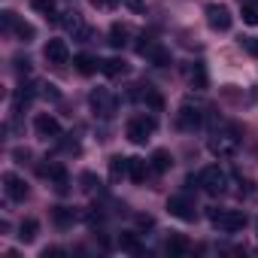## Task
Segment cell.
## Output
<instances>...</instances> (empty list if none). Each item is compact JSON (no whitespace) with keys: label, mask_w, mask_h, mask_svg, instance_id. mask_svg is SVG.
<instances>
[{"label":"cell","mask_w":258,"mask_h":258,"mask_svg":"<svg viewBox=\"0 0 258 258\" xmlns=\"http://www.w3.org/2000/svg\"><path fill=\"white\" fill-rule=\"evenodd\" d=\"M255 234H258V222H255Z\"/></svg>","instance_id":"cell-40"},{"label":"cell","mask_w":258,"mask_h":258,"mask_svg":"<svg viewBox=\"0 0 258 258\" xmlns=\"http://www.w3.org/2000/svg\"><path fill=\"white\" fill-rule=\"evenodd\" d=\"M137 52H140L146 61H152L155 67H170V52H167L161 43L149 40V37H143V43H137Z\"/></svg>","instance_id":"cell-6"},{"label":"cell","mask_w":258,"mask_h":258,"mask_svg":"<svg viewBox=\"0 0 258 258\" xmlns=\"http://www.w3.org/2000/svg\"><path fill=\"white\" fill-rule=\"evenodd\" d=\"M198 179H201V188H204L207 195H213V198H219V195H225V191H228V173H225L219 164L204 167Z\"/></svg>","instance_id":"cell-4"},{"label":"cell","mask_w":258,"mask_h":258,"mask_svg":"<svg viewBox=\"0 0 258 258\" xmlns=\"http://www.w3.org/2000/svg\"><path fill=\"white\" fill-rule=\"evenodd\" d=\"M16 70H19V73H28V70H31V61H28V58H25V61L19 58V61H16Z\"/></svg>","instance_id":"cell-38"},{"label":"cell","mask_w":258,"mask_h":258,"mask_svg":"<svg viewBox=\"0 0 258 258\" xmlns=\"http://www.w3.org/2000/svg\"><path fill=\"white\" fill-rule=\"evenodd\" d=\"M207 216H210V222H213L219 231H225V234H237V231H243V228H246V213H243V210H222V207H210V210H207Z\"/></svg>","instance_id":"cell-2"},{"label":"cell","mask_w":258,"mask_h":258,"mask_svg":"<svg viewBox=\"0 0 258 258\" xmlns=\"http://www.w3.org/2000/svg\"><path fill=\"white\" fill-rule=\"evenodd\" d=\"M61 25H64V28H67L70 34H73V40H79V43H85V40L91 37V31H88V25H85V22H82V19L76 16V13H67V16L61 19Z\"/></svg>","instance_id":"cell-15"},{"label":"cell","mask_w":258,"mask_h":258,"mask_svg":"<svg viewBox=\"0 0 258 258\" xmlns=\"http://www.w3.org/2000/svg\"><path fill=\"white\" fill-rule=\"evenodd\" d=\"M118 249L121 252H131V255H143V246H140L137 234H121L118 237Z\"/></svg>","instance_id":"cell-25"},{"label":"cell","mask_w":258,"mask_h":258,"mask_svg":"<svg viewBox=\"0 0 258 258\" xmlns=\"http://www.w3.org/2000/svg\"><path fill=\"white\" fill-rule=\"evenodd\" d=\"M137 225L140 228H152V216H137Z\"/></svg>","instance_id":"cell-39"},{"label":"cell","mask_w":258,"mask_h":258,"mask_svg":"<svg viewBox=\"0 0 258 258\" xmlns=\"http://www.w3.org/2000/svg\"><path fill=\"white\" fill-rule=\"evenodd\" d=\"M37 234H40V222H37V219H25V222L19 225V240H22V243H34Z\"/></svg>","instance_id":"cell-22"},{"label":"cell","mask_w":258,"mask_h":258,"mask_svg":"<svg viewBox=\"0 0 258 258\" xmlns=\"http://www.w3.org/2000/svg\"><path fill=\"white\" fill-rule=\"evenodd\" d=\"M118 4V0H91V7H97V10H112Z\"/></svg>","instance_id":"cell-37"},{"label":"cell","mask_w":258,"mask_h":258,"mask_svg":"<svg viewBox=\"0 0 258 258\" xmlns=\"http://www.w3.org/2000/svg\"><path fill=\"white\" fill-rule=\"evenodd\" d=\"M204 13H207V25H210L213 31H228L231 22H234V19H231V10H228L225 4H210Z\"/></svg>","instance_id":"cell-10"},{"label":"cell","mask_w":258,"mask_h":258,"mask_svg":"<svg viewBox=\"0 0 258 258\" xmlns=\"http://www.w3.org/2000/svg\"><path fill=\"white\" fill-rule=\"evenodd\" d=\"M167 213H170L173 219H179V222H195V219H198V207H195L185 195L167 198Z\"/></svg>","instance_id":"cell-7"},{"label":"cell","mask_w":258,"mask_h":258,"mask_svg":"<svg viewBox=\"0 0 258 258\" xmlns=\"http://www.w3.org/2000/svg\"><path fill=\"white\" fill-rule=\"evenodd\" d=\"M188 249H191V246H188V240H185L182 234H173V237L167 240V252H170L173 258H182V255H188Z\"/></svg>","instance_id":"cell-24"},{"label":"cell","mask_w":258,"mask_h":258,"mask_svg":"<svg viewBox=\"0 0 258 258\" xmlns=\"http://www.w3.org/2000/svg\"><path fill=\"white\" fill-rule=\"evenodd\" d=\"M155 131H158V118L155 115H134L131 121H127V127H124V137L131 143H137V146H143Z\"/></svg>","instance_id":"cell-3"},{"label":"cell","mask_w":258,"mask_h":258,"mask_svg":"<svg viewBox=\"0 0 258 258\" xmlns=\"http://www.w3.org/2000/svg\"><path fill=\"white\" fill-rule=\"evenodd\" d=\"M31 7H34L40 16H46L49 22H61V16H58V4H55V0H31Z\"/></svg>","instance_id":"cell-20"},{"label":"cell","mask_w":258,"mask_h":258,"mask_svg":"<svg viewBox=\"0 0 258 258\" xmlns=\"http://www.w3.org/2000/svg\"><path fill=\"white\" fill-rule=\"evenodd\" d=\"M13 37H16L19 43H31V40L37 37V31H34V25H31V22L19 19V22H16V28H13Z\"/></svg>","instance_id":"cell-23"},{"label":"cell","mask_w":258,"mask_h":258,"mask_svg":"<svg viewBox=\"0 0 258 258\" xmlns=\"http://www.w3.org/2000/svg\"><path fill=\"white\" fill-rule=\"evenodd\" d=\"M79 182H82V191H88V195H91V191H97V185H100L94 173H82V176H79Z\"/></svg>","instance_id":"cell-31"},{"label":"cell","mask_w":258,"mask_h":258,"mask_svg":"<svg viewBox=\"0 0 258 258\" xmlns=\"http://www.w3.org/2000/svg\"><path fill=\"white\" fill-rule=\"evenodd\" d=\"M100 70H103L109 79H115V76H124V73H127V64H124L121 58H106V61H100Z\"/></svg>","instance_id":"cell-21"},{"label":"cell","mask_w":258,"mask_h":258,"mask_svg":"<svg viewBox=\"0 0 258 258\" xmlns=\"http://www.w3.org/2000/svg\"><path fill=\"white\" fill-rule=\"evenodd\" d=\"M34 131H37L40 140H58V137H64L61 121H58L55 115H49V112H40V115L34 118Z\"/></svg>","instance_id":"cell-8"},{"label":"cell","mask_w":258,"mask_h":258,"mask_svg":"<svg viewBox=\"0 0 258 258\" xmlns=\"http://www.w3.org/2000/svg\"><path fill=\"white\" fill-rule=\"evenodd\" d=\"M149 164H152V170H155V173H167V170L173 167V155H170L167 149H155V152H152V158H149Z\"/></svg>","instance_id":"cell-19"},{"label":"cell","mask_w":258,"mask_h":258,"mask_svg":"<svg viewBox=\"0 0 258 258\" xmlns=\"http://www.w3.org/2000/svg\"><path fill=\"white\" fill-rule=\"evenodd\" d=\"M16 22H19V16H16L13 10H4V13H0V28H4L7 34H13V28H16Z\"/></svg>","instance_id":"cell-30"},{"label":"cell","mask_w":258,"mask_h":258,"mask_svg":"<svg viewBox=\"0 0 258 258\" xmlns=\"http://www.w3.org/2000/svg\"><path fill=\"white\" fill-rule=\"evenodd\" d=\"M240 43H243V49H246L249 55H255V58H258V37H243Z\"/></svg>","instance_id":"cell-33"},{"label":"cell","mask_w":258,"mask_h":258,"mask_svg":"<svg viewBox=\"0 0 258 258\" xmlns=\"http://www.w3.org/2000/svg\"><path fill=\"white\" fill-rule=\"evenodd\" d=\"M76 70L82 73V76H91V73H97V67H100V61L97 58H91V55H76Z\"/></svg>","instance_id":"cell-26"},{"label":"cell","mask_w":258,"mask_h":258,"mask_svg":"<svg viewBox=\"0 0 258 258\" xmlns=\"http://www.w3.org/2000/svg\"><path fill=\"white\" fill-rule=\"evenodd\" d=\"M240 131L234 124H225L222 131H216L213 137H210V152L216 155V158H234L237 152H240Z\"/></svg>","instance_id":"cell-1"},{"label":"cell","mask_w":258,"mask_h":258,"mask_svg":"<svg viewBox=\"0 0 258 258\" xmlns=\"http://www.w3.org/2000/svg\"><path fill=\"white\" fill-rule=\"evenodd\" d=\"M240 16H243V22H246L249 28H255V25H258V10H255V7H243V10H240Z\"/></svg>","instance_id":"cell-32"},{"label":"cell","mask_w":258,"mask_h":258,"mask_svg":"<svg viewBox=\"0 0 258 258\" xmlns=\"http://www.w3.org/2000/svg\"><path fill=\"white\" fill-rule=\"evenodd\" d=\"M34 94H37V91H34L31 85H22V88L16 91V97H13V109H16V112H22V109L34 100Z\"/></svg>","instance_id":"cell-27"},{"label":"cell","mask_w":258,"mask_h":258,"mask_svg":"<svg viewBox=\"0 0 258 258\" xmlns=\"http://www.w3.org/2000/svg\"><path fill=\"white\" fill-rule=\"evenodd\" d=\"M131 100H140V103H146V106H149V109H155V112H161V109H164V100H161V94H158L152 85H134Z\"/></svg>","instance_id":"cell-12"},{"label":"cell","mask_w":258,"mask_h":258,"mask_svg":"<svg viewBox=\"0 0 258 258\" xmlns=\"http://www.w3.org/2000/svg\"><path fill=\"white\" fill-rule=\"evenodd\" d=\"M121 4L131 10V13H143V0H121Z\"/></svg>","instance_id":"cell-36"},{"label":"cell","mask_w":258,"mask_h":258,"mask_svg":"<svg viewBox=\"0 0 258 258\" xmlns=\"http://www.w3.org/2000/svg\"><path fill=\"white\" fill-rule=\"evenodd\" d=\"M40 88H43V91H40V94H43V97H49V100H58V97H61V94H58V88H55V85H40Z\"/></svg>","instance_id":"cell-34"},{"label":"cell","mask_w":258,"mask_h":258,"mask_svg":"<svg viewBox=\"0 0 258 258\" xmlns=\"http://www.w3.org/2000/svg\"><path fill=\"white\" fill-rule=\"evenodd\" d=\"M188 82H191V88L204 91V88H207V67H204V64H195L191 73H188Z\"/></svg>","instance_id":"cell-29"},{"label":"cell","mask_w":258,"mask_h":258,"mask_svg":"<svg viewBox=\"0 0 258 258\" xmlns=\"http://www.w3.org/2000/svg\"><path fill=\"white\" fill-rule=\"evenodd\" d=\"M88 106H91V112L100 115V118H112V115H115V97H112L106 88H94V91L88 94Z\"/></svg>","instance_id":"cell-5"},{"label":"cell","mask_w":258,"mask_h":258,"mask_svg":"<svg viewBox=\"0 0 258 258\" xmlns=\"http://www.w3.org/2000/svg\"><path fill=\"white\" fill-rule=\"evenodd\" d=\"M4 191L13 204H25L28 201V185L19 173H4Z\"/></svg>","instance_id":"cell-11"},{"label":"cell","mask_w":258,"mask_h":258,"mask_svg":"<svg viewBox=\"0 0 258 258\" xmlns=\"http://www.w3.org/2000/svg\"><path fill=\"white\" fill-rule=\"evenodd\" d=\"M76 219H79V213H76L73 207H52V222H55L58 228H70Z\"/></svg>","instance_id":"cell-16"},{"label":"cell","mask_w":258,"mask_h":258,"mask_svg":"<svg viewBox=\"0 0 258 258\" xmlns=\"http://www.w3.org/2000/svg\"><path fill=\"white\" fill-rule=\"evenodd\" d=\"M149 167H152V164H146L143 158H131V170H127V176H131L134 182H146Z\"/></svg>","instance_id":"cell-28"},{"label":"cell","mask_w":258,"mask_h":258,"mask_svg":"<svg viewBox=\"0 0 258 258\" xmlns=\"http://www.w3.org/2000/svg\"><path fill=\"white\" fill-rule=\"evenodd\" d=\"M43 55H46V61L55 64V67H64V64L70 61V49H67L64 40H49L46 49H43Z\"/></svg>","instance_id":"cell-13"},{"label":"cell","mask_w":258,"mask_h":258,"mask_svg":"<svg viewBox=\"0 0 258 258\" xmlns=\"http://www.w3.org/2000/svg\"><path fill=\"white\" fill-rule=\"evenodd\" d=\"M127 170H131V158H121V155H112V158H109V179H112V182L124 179Z\"/></svg>","instance_id":"cell-17"},{"label":"cell","mask_w":258,"mask_h":258,"mask_svg":"<svg viewBox=\"0 0 258 258\" xmlns=\"http://www.w3.org/2000/svg\"><path fill=\"white\" fill-rule=\"evenodd\" d=\"M176 121H179L182 131H195V127H201V124H204V109H201L198 103L185 100V103L179 106V112H176Z\"/></svg>","instance_id":"cell-9"},{"label":"cell","mask_w":258,"mask_h":258,"mask_svg":"<svg viewBox=\"0 0 258 258\" xmlns=\"http://www.w3.org/2000/svg\"><path fill=\"white\" fill-rule=\"evenodd\" d=\"M127 37H131V28H127V25L115 22V25L109 28V46H112V49H124V46H127Z\"/></svg>","instance_id":"cell-18"},{"label":"cell","mask_w":258,"mask_h":258,"mask_svg":"<svg viewBox=\"0 0 258 258\" xmlns=\"http://www.w3.org/2000/svg\"><path fill=\"white\" fill-rule=\"evenodd\" d=\"M61 255H64L61 246H49V249H43V258H61Z\"/></svg>","instance_id":"cell-35"},{"label":"cell","mask_w":258,"mask_h":258,"mask_svg":"<svg viewBox=\"0 0 258 258\" xmlns=\"http://www.w3.org/2000/svg\"><path fill=\"white\" fill-rule=\"evenodd\" d=\"M40 176H49L55 182V191L58 195H67L70 191V179H67V170L61 164H49V167H40Z\"/></svg>","instance_id":"cell-14"}]
</instances>
